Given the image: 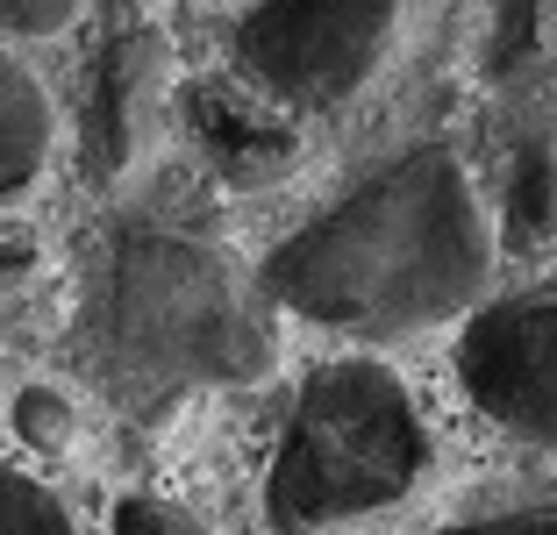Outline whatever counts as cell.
Segmentation results:
<instances>
[{
  "label": "cell",
  "mask_w": 557,
  "mask_h": 535,
  "mask_svg": "<svg viewBox=\"0 0 557 535\" xmlns=\"http://www.w3.org/2000/svg\"><path fill=\"white\" fill-rule=\"evenodd\" d=\"M500 228L450 144H408L336 208L272 250L258 293L272 308L358 343H408L486 300Z\"/></svg>",
  "instance_id": "cell-1"
},
{
  "label": "cell",
  "mask_w": 557,
  "mask_h": 535,
  "mask_svg": "<svg viewBox=\"0 0 557 535\" xmlns=\"http://www.w3.org/2000/svg\"><path fill=\"white\" fill-rule=\"evenodd\" d=\"M79 343L94 372L129 400H172L194 386H250L272 372V300L244 264L186 228L129 222L100 258Z\"/></svg>",
  "instance_id": "cell-2"
},
{
  "label": "cell",
  "mask_w": 557,
  "mask_h": 535,
  "mask_svg": "<svg viewBox=\"0 0 557 535\" xmlns=\"http://www.w3.org/2000/svg\"><path fill=\"white\" fill-rule=\"evenodd\" d=\"M429 422L408 378L379 357H329L308 372L286 436H278L272 478H264V521L278 535H322L400 507L429 478Z\"/></svg>",
  "instance_id": "cell-3"
},
{
  "label": "cell",
  "mask_w": 557,
  "mask_h": 535,
  "mask_svg": "<svg viewBox=\"0 0 557 535\" xmlns=\"http://www.w3.org/2000/svg\"><path fill=\"white\" fill-rule=\"evenodd\" d=\"M414 0H250L236 22V79L278 114H336L400 58Z\"/></svg>",
  "instance_id": "cell-4"
},
{
  "label": "cell",
  "mask_w": 557,
  "mask_h": 535,
  "mask_svg": "<svg viewBox=\"0 0 557 535\" xmlns=\"http://www.w3.org/2000/svg\"><path fill=\"white\" fill-rule=\"evenodd\" d=\"M458 378L500 436L557 457V293L479 300L458 336Z\"/></svg>",
  "instance_id": "cell-5"
},
{
  "label": "cell",
  "mask_w": 557,
  "mask_h": 535,
  "mask_svg": "<svg viewBox=\"0 0 557 535\" xmlns=\"http://www.w3.org/2000/svg\"><path fill=\"white\" fill-rule=\"evenodd\" d=\"M172 94H180V65H172V36L158 22H122L108 43L94 50L79 100V172L94 186H122L144 172L158 150L164 122H172Z\"/></svg>",
  "instance_id": "cell-6"
},
{
  "label": "cell",
  "mask_w": 557,
  "mask_h": 535,
  "mask_svg": "<svg viewBox=\"0 0 557 535\" xmlns=\"http://www.w3.org/2000/svg\"><path fill=\"white\" fill-rule=\"evenodd\" d=\"M200 150L214 158V172L230 186H264L300 158V129L278 108H264L258 94H222L200 108Z\"/></svg>",
  "instance_id": "cell-7"
},
{
  "label": "cell",
  "mask_w": 557,
  "mask_h": 535,
  "mask_svg": "<svg viewBox=\"0 0 557 535\" xmlns=\"http://www.w3.org/2000/svg\"><path fill=\"white\" fill-rule=\"evenodd\" d=\"M58 150V108H50L44 79L0 43V208L36 194V178L50 172Z\"/></svg>",
  "instance_id": "cell-8"
},
{
  "label": "cell",
  "mask_w": 557,
  "mask_h": 535,
  "mask_svg": "<svg viewBox=\"0 0 557 535\" xmlns=\"http://www.w3.org/2000/svg\"><path fill=\"white\" fill-rule=\"evenodd\" d=\"M500 250L515 258H543L557 250V144L550 136H529L508 164V186H500Z\"/></svg>",
  "instance_id": "cell-9"
},
{
  "label": "cell",
  "mask_w": 557,
  "mask_h": 535,
  "mask_svg": "<svg viewBox=\"0 0 557 535\" xmlns=\"http://www.w3.org/2000/svg\"><path fill=\"white\" fill-rule=\"evenodd\" d=\"M0 535H79V521L36 471L0 464Z\"/></svg>",
  "instance_id": "cell-10"
},
{
  "label": "cell",
  "mask_w": 557,
  "mask_h": 535,
  "mask_svg": "<svg viewBox=\"0 0 557 535\" xmlns=\"http://www.w3.org/2000/svg\"><path fill=\"white\" fill-rule=\"evenodd\" d=\"M543 8L550 0H493V29H486V72L493 79H515V72H529L543 58V29H550Z\"/></svg>",
  "instance_id": "cell-11"
},
{
  "label": "cell",
  "mask_w": 557,
  "mask_h": 535,
  "mask_svg": "<svg viewBox=\"0 0 557 535\" xmlns=\"http://www.w3.org/2000/svg\"><path fill=\"white\" fill-rule=\"evenodd\" d=\"M15 428H22V443H29V450L65 457L72 436H79V407H72L58 386H22L15 393Z\"/></svg>",
  "instance_id": "cell-12"
},
{
  "label": "cell",
  "mask_w": 557,
  "mask_h": 535,
  "mask_svg": "<svg viewBox=\"0 0 557 535\" xmlns=\"http://www.w3.org/2000/svg\"><path fill=\"white\" fill-rule=\"evenodd\" d=\"M86 0H0V36H22V43H44V36L79 29Z\"/></svg>",
  "instance_id": "cell-13"
},
{
  "label": "cell",
  "mask_w": 557,
  "mask_h": 535,
  "mask_svg": "<svg viewBox=\"0 0 557 535\" xmlns=\"http://www.w3.org/2000/svg\"><path fill=\"white\" fill-rule=\"evenodd\" d=\"M115 535H214V528H208V521H194L186 507H172V500L129 493V500L115 507Z\"/></svg>",
  "instance_id": "cell-14"
},
{
  "label": "cell",
  "mask_w": 557,
  "mask_h": 535,
  "mask_svg": "<svg viewBox=\"0 0 557 535\" xmlns=\"http://www.w3.org/2000/svg\"><path fill=\"white\" fill-rule=\"evenodd\" d=\"M36 272H44V244H36L29 228L0 222V300L29 293V286H36Z\"/></svg>",
  "instance_id": "cell-15"
},
{
  "label": "cell",
  "mask_w": 557,
  "mask_h": 535,
  "mask_svg": "<svg viewBox=\"0 0 557 535\" xmlns=\"http://www.w3.org/2000/svg\"><path fill=\"white\" fill-rule=\"evenodd\" d=\"M436 535H557V507H515V514H486V521H458Z\"/></svg>",
  "instance_id": "cell-16"
},
{
  "label": "cell",
  "mask_w": 557,
  "mask_h": 535,
  "mask_svg": "<svg viewBox=\"0 0 557 535\" xmlns=\"http://www.w3.org/2000/svg\"><path fill=\"white\" fill-rule=\"evenodd\" d=\"M0 393H8V378H0Z\"/></svg>",
  "instance_id": "cell-17"
}]
</instances>
